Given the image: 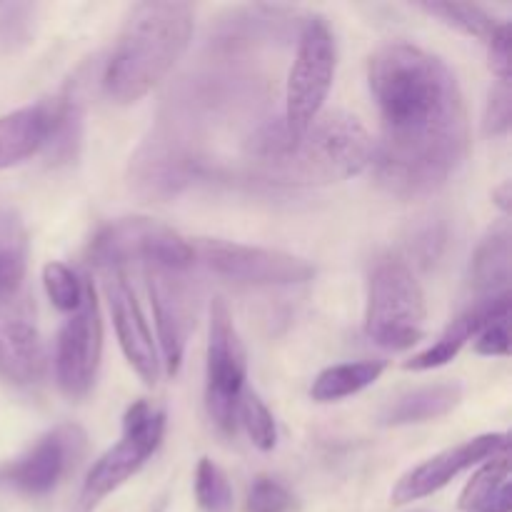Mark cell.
<instances>
[{"label":"cell","instance_id":"cell-1","mask_svg":"<svg viewBox=\"0 0 512 512\" xmlns=\"http://www.w3.org/2000/svg\"><path fill=\"white\" fill-rule=\"evenodd\" d=\"M380 115L373 143L378 183L400 198L443 188L468 153V110L453 70L423 48L393 43L368 63Z\"/></svg>","mask_w":512,"mask_h":512},{"label":"cell","instance_id":"cell-2","mask_svg":"<svg viewBox=\"0 0 512 512\" xmlns=\"http://www.w3.org/2000/svg\"><path fill=\"white\" fill-rule=\"evenodd\" d=\"M248 173L278 185H328L355 178L373 160V138L355 115L333 110L300 138L285 130L283 118L260 125L248 140Z\"/></svg>","mask_w":512,"mask_h":512},{"label":"cell","instance_id":"cell-3","mask_svg":"<svg viewBox=\"0 0 512 512\" xmlns=\"http://www.w3.org/2000/svg\"><path fill=\"white\" fill-rule=\"evenodd\" d=\"M188 3H138L125 18L103 70V93L115 105H133L168 78L193 38Z\"/></svg>","mask_w":512,"mask_h":512},{"label":"cell","instance_id":"cell-4","mask_svg":"<svg viewBox=\"0 0 512 512\" xmlns=\"http://www.w3.org/2000/svg\"><path fill=\"white\" fill-rule=\"evenodd\" d=\"M425 295L405 260L385 258L370 273L365 333L385 350H408L423 338Z\"/></svg>","mask_w":512,"mask_h":512},{"label":"cell","instance_id":"cell-5","mask_svg":"<svg viewBox=\"0 0 512 512\" xmlns=\"http://www.w3.org/2000/svg\"><path fill=\"white\" fill-rule=\"evenodd\" d=\"M338 50L330 25L320 15H310L300 25L298 50L285 85L283 125L288 135L300 138L323 113L335 80Z\"/></svg>","mask_w":512,"mask_h":512},{"label":"cell","instance_id":"cell-6","mask_svg":"<svg viewBox=\"0 0 512 512\" xmlns=\"http://www.w3.org/2000/svg\"><path fill=\"white\" fill-rule=\"evenodd\" d=\"M163 433L165 415L158 408H153L145 400L130 405L123 418V435L90 468L88 478L83 480V488L78 493V500L73 505V512L98 510V505L110 493H115L120 485L128 483L148 463L150 455L163 443Z\"/></svg>","mask_w":512,"mask_h":512},{"label":"cell","instance_id":"cell-7","mask_svg":"<svg viewBox=\"0 0 512 512\" xmlns=\"http://www.w3.org/2000/svg\"><path fill=\"white\" fill-rule=\"evenodd\" d=\"M90 263L103 270H125L128 263L145 268L180 270L195 263L193 245L153 218H120L98 230L88 248Z\"/></svg>","mask_w":512,"mask_h":512},{"label":"cell","instance_id":"cell-8","mask_svg":"<svg viewBox=\"0 0 512 512\" xmlns=\"http://www.w3.org/2000/svg\"><path fill=\"white\" fill-rule=\"evenodd\" d=\"M248 378V358L243 340L223 298L210 305L208 363H205V408L215 428L233 433L240 395Z\"/></svg>","mask_w":512,"mask_h":512},{"label":"cell","instance_id":"cell-9","mask_svg":"<svg viewBox=\"0 0 512 512\" xmlns=\"http://www.w3.org/2000/svg\"><path fill=\"white\" fill-rule=\"evenodd\" d=\"M205 173L198 145L170 120L158 125L130 158V188L148 200H165Z\"/></svg>","mask_w":512,"mask_h":512},{"label":"cell","instance_id":"cell-10","mask_svg":"<svg viewBox=\"0 0 512 512\" xmlns=\"http://www.w3.org/2000/svg\"><path fill=\"white\" fill-rule=\"evenodd\" d=\"M193 260L203 263L210 273L233 283L248 285H300L308 283L315 268L298 255L258 245L228 243V240H190Z\"/></svg>","mask_w":512,"mask_h":512},{"label":"cell","instance_id":"cell-11","mask_svg":"<svg viewBox=\"0 0 512 512\" xmlns=\"http://www.w3.org/2000/svg\"><path fill=\"white\" fill-rule=\"evenodd\" d=\"M103 355V323L93 285H85L78 308L68 313L55 343V378L68 398L78 400L90 393Z\"/></svg>","mask_w":512,"mask_h":512},{"label":"cell","instance_id":"cell-12","mask_svg":"<svg viewBox=\"0 0 512 512\" xmlns=\"http://www.w3.org/2000/svg\"><path fill=\"white\" fill-rule=\"evenodd\" d=\"M85 440L88 438L80 425H58L45 433L28 453L0 468V485L28 498L53 493L60 480L83 458Z\"/></svg>","mask_w":512,"mask_h":512},{"label":"cell","instance_id":"cell-13","mask_svg":"<svg viewBox=\"0 0 512 512\" xmlns=\"http://www.w3.org/2000/svg\"><path fill=\"white\" fill-rule=\"evenodd\" d=\"M45 350L35 310L23 293L0 305V375L28 388L43 380Z\"/></svg>","mask_w":512,"mask_h":512},{"label":"cell","instance_id":"cell-14","mask_svg":"<svg viewBox=\"0 0 512 512\" xmlns=\"http://www.w3.org/2000/svg\"><path fill=\"white\" fill-rule=\"evenodd\" d=\"M145 270H148V293L153 300L155 325H158V358L165 365V373L175 375L183 363L185 345L193 328V293L180 278V270Z\"/></svg>","mask_w":512,"mask_h":512},{"label":"cell","instance_id":"cell-15","mask_svg":"<svg viewBox=\"0 0 512 512\" xmlns=\"http://www.w3.org/2000/svg\"><path fill=\"white\" fill-rule=\"evenodd\" d=\"M503 448H508V435L488 433L465 440V443L455 445V448L443 450V453L433 455L425 463H420L418 468L410 470L408 475H403L398 480V485H395L390 500H393V505H408L413 500L428 498V495L443 490L460 473L470 470L473 465L483 463V460L493 458Z\"/></svg>","mask_w":512,"mask_h":512},{"label":"cell","instance_id":"cell-16","mask_svg":"<svg viewBox=\"0 0 512 512\" xmlns=\"http://www.w3.org/2000/svg\"><path fill=\"white\" fill-rule=\"evenodd\" d=\"M105 298L125 360L145 383L153 385L160 375L158 348L125 270H105Z\"/></svg>","mask_w":512,"mask_h":512},{"label":"cell","instance_id":"cell-17","mask_svg":"<svg viewBox=\"0 0 512 512\" xmlns=\"http://www.w3.org/2000/svg\"><path fill=\"white\" fill-rule=\"evenodd\" d=\"M505 310H510V293L478 300L473 308H468L463 315H458V318H455L453 323L440 333V338L435 340L430 348H425L423 353L413 355V358L405 363V370L443 368V365H448L450 360L458 358L460 350L468 345V340H473L475 335L483 330L485 323H490L495 315L505 313Z\"/></svg>","mask_w":512,"mask_h":512},{"label":"cell","instance_id":"cell-18","mask_svg":"<svg viewBox=\"0 0 512 512\" xmlns=\"http://www.w3.org/2000/svg\"><path fill=\"white\" fill-rule=\"evenodd\" d=\"M50 133V100L13 110L0 118V170L13 168L45 148Z\"/></svg>","mask_w":512,"mask_h":512},{"label":"cell","instance_id":"cell-19","mask_svg":"<svg viewBox=\"0 0 512 512\" xmlns=\"http://www.w3.org/2000/svg\"><path fill=\"white\" fill-rule=\"evenodd\" d=\"M512 260V235L508 220L495 225L478 245L470 263V288L478 300L508 293Z\"/></svg>","mask_w":512,"mask_h":512},{"label":"cell","instance_id":"cell-20","mask_svg":"<svg viewBox=\"0 0 512 512\" xmlns=\"http://www.w3.org/2000/svg\"><path fill=\"white\" fill-rule=\"evenodd\" d=\"M460 398H463V390H460L458 383L423 385V388L398 395L393 403L385 405V410L380 413V423L393 425V428L430 423V420L445 418L448 413H453L458 408Z\"/></svg>","mask_w":512,"mask_h":512},{"label":"cell","instance_id":"cell-21","mask_svg":"<svg viewBox=\"0 0 512 512\" xmlns=\"http://www.w3.org/2000/svg\"><path fill=\"white\" fill-rule=\"evenodd\" d=\"M83 98L78 85L68 83L58 98L50 100V133L43 153L50 163H70L78 158L80 143H83Z\"/></svg>","mask_w":512,"mask_h":512},{"label":"cell","instance_id":"cell-22","mask_svg":"<svg viewBox=\"0 0 512 512\" xmlns=\"http://www.w3.org/2000/svg\"><path fill=\"white\" fill-rule=\"evenodd\" d=\"M28 270V230L13 208L0 205V305L20 295Z\"/></svg>","mask_w":512,"mask_h":512},{"label":"cell","instance_id":"cell-23","mask_svg":"<svg viewBox=\"0 0 512 512\" xmlns=\"http://www.w3.org/2000/svg\"><path fill=\"white\" fill-rule=\"evenodd\" d=\"M383 360H358V363H340L333 368H325L315 378L310 388V398L315 403H338V400L358 395L360 390L370 388L375 380L383 375Z\"/></svg>","mask_w":512,"mask_h":512},{"label":"cell","instance_id":"cell-24","mask_svg":"<svg viewBox=\"0 0 512 512\" xmlns=\"http://www.w3.org/2000/svg\"><path fill=\"white\" fill-rule=\"evenodd\" d=\"M418 8L438 18L440 23L450 25V28L460 30L465 35H473L478 40H485V43L500 28V23L488 10L473 3H443V0H435V3H420Z\"/></svg>","mask_w":512,"mask_h":512},{"label":"cell","instance_id":"cell-25","mask_svg":"<svg viewBox=\"0 0 512 512\" xmlns=\"http://www.w3.org/2000/svg\"><path fill=\"white\" fill-rule=\"evenodd\" d=\"M505 488H510L508 448H503L500 453H495L493 458L485 460V465L473 475V480H468L463 495H460L458 508L460 512H470L480 508V505L493 500L498 493H503Z\"/></svg>","mask_w":512,"mask_h":512},{"label":"cell","instance_id":"cell-26","mask_svg":"<svg viewBox=\"0 0 512 512\" xmlns=\"http://www.w3.org/2000/svg\"><path fill=\"white\" fill-rule=\"evenodd\" d=\"M195 500L203 512H233L235 498L225 470L213 460L203 458L195 468Z\"/></svg>","mask_w":512,"mask_h":512},{"label":"cell","instance_id":"cell-27","mask_svg":"<svg viewBox=\"0 0 512 512\" xmlns=\"http://www.w3.org/2000/svg\"><path fill=\"white\" fill-rule=\"evenodd\" d=\"M38 5L33 3H0V50L18 53L28 48L35 38Z\"/></svg>","mask_w":512,"mask_h":512},{"label":"cell","instance_id":"cell-28","mask_svg":"<svg viewBox=\"0 0 512 512\" xmlns=\"http://www.w3.org/2000/svg\"><path fill=\"white\" fill-rule=\"evenodd\" d=\"M238 418L255 448L263 450V453L275 448V443H278V425H275V418L268 410V405L258 398V393L243 390L238 403Z\"/></svg>","mask_w":512,"mask_h":512},{"label":"cell","instance_id":"cell-29","mask_svg":"<svg viewBox=\"0 0 512 512\" xmlns=\"http://www.w3.org/2000/svg\"><path fill=\"white\" fill-rule=\"evenodd\" d=\"M43 285L50 303L63 313H73L85 295V280L75 275L65 263H48L43 268Z\"/></svg>","mask_w":512,"mask_h":512},{"label":"cell","instance_id":"cell-30","mask_svg":"<svg viewBox=\"0 0 512 512\" xmlns=\"http://www.w3.org/2000/svg\"><path fill=\"white\" fill-rule=\"evenodd\" d=\"M298 508L295 495L273 478H255L245 495L243 512H293Z\"/></svg>","mask_w":512,"mask_h":512},{"label":"cell","instance_id":"cell-31","mask_svg":"<svg viewBox=\"0 0 512 512\" xmlns=\"http://www.w3.org/2000/svg\"><path fill=\"white\" fill-rule=\"evenodd\" d=\"M512 123V93L510 83H500L490 90L488 105H485V118H483V130L485 135H493L500 138L510 130Z\"/></svg>","mask_w":512,"mask_h":512},{"label":"cell","instance_id":"cell-32","mask_svg":"<svg viewBox=\"0 0 512 512\" xmlns=\"http://www.w3.org/2000/svg\"><path fill=\"white\" fill-rule=\"evenodd\" d=\"M475 353L488 358H508L510 355V310L495 315L475 335Z\"/></svg>","mask_w":512,"mask_h":512},{"label":"cell","instance_id":"cell-33","mask_svg":"<svg viewBox=\"0 0 512 512\" xmlns=\"http://www.w3.org/2000/svg\"><path fill=\"white\" fill-rule=\"evenodd\" d=\"M490 50V70L495 73V78L500 83H510L512 73V28L510 23H500V28L495 30L493 38L488 40Z\"/></svg>","mask_w":512,"mask_h":512},{"label":"cell","instance_id":"cell-34","mask_svg":"<svg viewBox=\"0 0 512 512\" xmlns=\"http://www.w3.org/2000/svg\"><path fill=\"white\" fill-rule=\"evenodd\" d=\"M510 193H512V185H510V180H505V183L500 185V188L495 190V193H493L495 203H498L500 208L505 210V213H508V210H510Z\"/></svg>","mask_w":512,"mask_h":512}]
</instances>
